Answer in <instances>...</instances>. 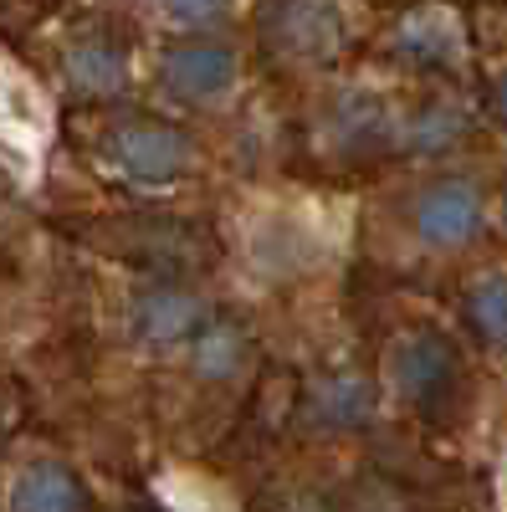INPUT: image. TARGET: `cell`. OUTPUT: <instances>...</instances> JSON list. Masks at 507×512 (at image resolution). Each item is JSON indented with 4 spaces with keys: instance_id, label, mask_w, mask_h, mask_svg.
<instances>
[{
    "instance_id": "11",
    "label": "cell",
    "mask_w": 507,
    "mask_h": 512,
    "mask_svg": "<svg viewBox=\"0 0 507 512\" xmlns=\"http://www.w3.org/2000/svg\"><path fill=\"white\" fill-rule=\"evenodd\" d=\"M395 47L415 62V67H446L456 57V26L441 11H415L400 21Z\"/></svg>"
},
{
    "instance_id": "2",
    "label": "cell",
    "mask_w": 507,
    "mask_h": 512,
    "mask_svg": "<svg viewBox=\"0 0 507 512\" xmlns=\"http://www.w3.org/2000/svg\"><path fill=\"white\" fill-rule=\"evenodd\" d=\"M456 379H461V354L441 333H410L395 349V384L415 410H426V415L446 410L456 395Z\"/></svg>"
},
{
    "instance_id": "9",
    "label": "cell",
    "mask_w": 507,
    "mask_h": 512,
    "mask_svg": "<svg viewBox=\"0 0 507 512\" xmlns=\"http://www.w3.org/2000/svg\"><path fill=\"white\" fill-rule=\"evenodd\" d=\"M11 512H88L82 482L57 461H36L11 487Z\"/></svg>"
},
{
    "instance_id": "3",
    "label": "cell",
    "mask_w": 507,
    "mask_h": 512,
    "mask_svg": "<svg viewBox=\"0 0 507 512\" xmlns=\"http://www.w3.org/2000/svg\"><path fill=\"white\" fill-rule=\"evenodd\" d=\"M482 226V190L472 180H436L415 200V236L426 246H461Z\"/></svg>"
},
{
    "instance_id": "1",
    "label": "cell",
    "mask_w": 507,
    "mask_h": 512,
    "mask_svg": "<svg viewBox=\"0 0 507 512\" xmlns=\"http://www.w3.org/2000/svg\"><path fill=\"white\" fill-rule=\"evenodd\" d=\"M108 154L123 175H134L144 185H164V180H180L195 144L180 134L175 123H154V118H134V123H118L108 134Z\"/></svg>"
},
{
    "instance_id": "14",
    "label": "cell",
    "mask_w": 507,
    "mask_h": 512,
    "mask_svg": "<svg viewBox=\"0 0 507 512\" xmlns=\"http://www.w3.org/2000/svg\"><path fill=\"white\" fill-rule=\"evenodd\" d=\"M467 318L487 344H507V277H482L467 292Z\"/></svg>"
},
{
    "instance_id": "15",
    "label": "cell",
    "mask_w": 507,
    "mask_h": 512,
    "mask_svg": "<svg viewBox=\"0 0 507 512\" xmlns=\"http://www.w3.org/2000/svg\"><path fill=\"white\" fill-rule=\"evenodd\" d=\"M226 11L221 6H169L164 21H185V26H210V21H221Z\"/></svg>"
},
{
    "instance_id": "12",
    "label": "cell",
    "mask_w": 507,
    "mask_h": 512,
    "mask_svg": "<svg viewBox=\"0 0 507 512\" xmlns=\"http://www.w3.org/2000/svg\"><path fill=\"white\" fill-rule=\"evenodd\" d=\"M246 364V333L236 323H205L195 338V374L200 379H231Z\"/></svg>"
},
{
    "instance_id": "6",
    "label": "cell",
    "mask_w": 507,
    "mask_h": 512,
    "mask_svg": "<svg viewBox=\"0 0 507 512\" xmlns=\"http://www.w3.org/2000/svg\"><path fill=\"white\" fill-rule=\"evenodd\" d=\"M262 36H267V47L287 57H313L338 41V11L333 6H267Z\"/></svg>"
},
{
    "instance_id": "10",
    "label": "cell",
    "mask_w": 507,
    "mask_h": 512,
    "mask_svg": "<svg viewBox=\"0 0 507 512\" xmlns=\"http://www.w3.org/2000/svg\"><path fill=\"white\" fill-rule=\"evenodd\" d=\"M123 77H129V57H123V47H113V41H103V36H88L67 52V82L88 98L118 93Z\"/></svg>"
},
{
    "instance_id": "5",
    "label": "cell",
    "mask_w": 507,
    "mask_h": 512,
    "mask_svg": "<svg viewBox=\"0 0 507 512\" xmlns=\"http://www.w3.org/2000/svg\"><path fill=\"white\" fill-rule=\"evenodd\" d=\"M313 425H328V431H354L374 415V384L354 369H338L308 384V400H303Z\"/></svg>"
},
{
    "instance_id": "16",
    "label": "cell",
    "mask_w": 507,
    "mask_h": 512,
    "mask_svg": "<svg viewBox=\"0 0 507 512\" xmlns=\"http://www.w3.org/2000/svg\"><path fill=\"white\" fill-rule=\"evenodd\" d=\"M492 108H497V118L507 123V72H502V77L492 82Z\"/></svg>"
},
{
    "instance_id": "4",
    "label": "cell",
    "mask_w": 507,
    "mask_h": 512,
    "mask_svg": "<svg viewBox=\"0 0 507 512\" xmlns=\"http://www.w3.org/2000/svg\"><path fill=\"white\" fill-rule=\"evenodd\" d=\"M236 77V57L226 47H210V41H185V47H169L159 62V82L185 103H210L231 88Z\"/></svg>"
},
{
    "instance_id": "8",
    "label": "cell",
    "mask_w": 507,
    "mask_h": 512,
    "mask_svg": "<svg viewBox=\"0 0 507 512\" xmlns=\"http://www.w3.org/2000/svg\"><path fill=\"white\" fill-rule=\"evenodd\" d=\"M395 139V118L385 108V98L374 93H344L333 108V144L344 154H374Z\"/></svg>"
},
{
    "instance_id": "7",
    "label": "cell",
    "mask_w": 507,
    "mask_h": 512,
    "mask_svg": "<svg viewBox=\"0 0 507 512\" xmlns=\"http://www.w3.org/2000/svg\"><path fill=\"white\" fill-rule=\"evenodd\" d=\"M205 323V303L190 287H149L134 303V328L149 344H175Z\"/></svg>"
},
{
    "instance_id": "13",
    "label": "cell",
    "mask_w": 507,
    "mask_h": 512,
    "mask_svg": "<svg viewBox=\"0 0 507 512\" xmlns=\"http://www.w3.org/2000/svg\"><path fill=\"white\" fill-rule=\"evenodd\" d=\"M461 134H467V113L451 108V103H426V108L410 118L405 144H410L415 154H436V149H451Z\"/></svg>"
}]
</instances>
